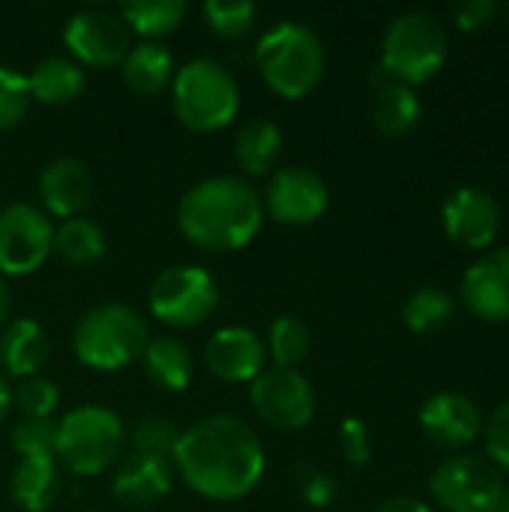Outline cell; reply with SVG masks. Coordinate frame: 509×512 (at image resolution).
I'll use <instances>...</instances> for the list:
<instances>
[{"mask_svg":"<svg viewBox=\"0 0 509 512\" xmlns=\"http://www.w3.org/2000/svg\"><path fill=\"white\" fill-rule=\"evenodd\" d=\"M171 462L195 495L219 504L252 495L267 468L261 438L234 414H213L180 432Z\"/></svg>","mask_w":509,"mask_h":512,"instance_id":"cell-1","label":"cell"},{"mask_svg":"<svg viewBox=\"0 0 509 512\" xmlns=\"http://www.w3.org/2000/svg\"><path fill=\"white\" fill-rule=\"evenodd\" d=\"M264 225V201L243 177H207L177 204L180 234L204 252L246 249Z\"/></svg>","mask_w":509,"mask_h":512,"instance_id":"cell-2","label":"cell"},{"mask_svg":"<svg viewBox=\"0 0 509 512\" xmlns=\"http://www.w3.org/2000/svg\"><path fill=\"white\" fill-rule=\"evenodd\" d=\"M255 63L264 84L276 96L297 102L321 84L327 51L312 27L300 21H279L258 39Z\"/></svg>","mask_w":509,"mask_h":512,"instance_id":"cell-3","label":"cell"},{"mask_svg":"<svg viewBox=\"0 0 509 512\" xmlns=\"http://www.w3.org/2000/svg\"><path fill=\"white\" fill-rule=\"evenodd\" d=\"M150 342L147 321L126 303H102L81 315L72 333V351L81 366L120 372L141 360Z\"/></svg>","mask_w":509,"mask_h":512,"instance_id":"cell-4","label":"cell"},{"mask_svg":"<svg viewBox=\"0 0 509 512\" xmlns=\"http://www.w3.org/2000/svg\"><path fill=\"white\" fill-rule=\"evenodd\" d=\"M171 102L177 120L189 132H219L240 114V87L234 75L210 57L183 63L171 81Z\"/></svg>","mask_w":509,"mask_h":512,"instance_id":"cell-5","label":"cell"},{"mask_svg":"<svg viewBox=\"0 0 509 512\" xmlns=\"http://www.w3.org/2000/svg\"><path fill=\"white\" fill-rule=\"evenodd\" d=\"M126 444V429L117 411L105 405H81L57 423L54 459L75 477H96L108 471Z\"/></svg>","mask_w":509,"mask_h":512,"instance_id":"cell-6","label":"cell"},{"mask_svg":"<svg viewBox=\"0 0 509 512\" xmlns=\"http://www.w3.org/2000/svg\"><path fill=\"white\" fill-rule=\"evenodd\" d=\"M450 51L444 24L423 9L402 12L390 21L381 42V66L399 84L417 87L441 72Z\"/></svg>","mask_w":509,"mask_h":512,"instance_id":"cell-7","label":"cell"},{"mask_svg":"<svg viewBox=\"0 0 509 512\" xmlns=\"http://www.w3.org/2000/svg\"><path fill=\"white\" fill-rule=\"evenodd\" d=\"M147 306L165 327L189 330L216 312L219 285L204 267H168L153 279Z\"/></svg>","mask_w":509,"mask_h":512,"instance_id":"cell-8","label":"cell"},{"mask_svg":"<svg viewBox=\"0 0 509 512\" xmlns=\"http://www.w3.org/2000/svg\"><path fill=\"white\" fill-rule=\"evenodd\" d=\"M249 402L255 414L279 432L306 429L318 411L315 390L300 369H264L249 384Z\"/></svg>","mask_w":509,"mask_h":512,"instance_id":"cell-9","label":"cell"},{"mask_svg":"<svg viewBox=\"0 0 509 512\" xmlns=\"http://www.w3.org/2000/svg\"><path fill=\"white\" fill-rule=\"evenodd\" d=\"M54 252V225L27 201L0 207V276H30Z\"/></svg>","mask_w":509,"mask_h":512,"instance_id":"cell-10","label":"cell"},{"mask_svg":"<svg viewBox=\"0 0 509 512\" xmlns=\"http://www.w3.org/2000/svg\"><path fill=\"white\" fill-rule=\"evenodd\" d=\"M504 489V474L486 456H450L429 480L432 498L447 512H486Z\"/></svg>","mask_w":509,"mask_h":512,"instance_id":"cell-11","label":"cell"},{"mask_svg":"<svg viewBox=\"0 0 509 512\" xmlns=\"http://www.w3.org/2000/svg\"><path fill=\"white\" fill-rule=\"evenodd\" d=\"M63 45L78 66L117 69L132 51V33L117 12L84 9L75 12L63 27Z\"/></svg>","mask_w":509,"mask_h":512,"instance_id":"cell-12","label":"cell"},{"mask_svg":"<svg viewBox=\"0 0 509 512\" xmlns=\"http://www.w3.org/2000/svg\"><path fill=\"white\" fill-rule=\"evenodd\" d=\"M264 213L282 225H312L330 207V189L321 174L306 165L279 168L264 192Z\"/></svg>","mask_w":509,"mask_h":512,"instance_id":"cell-13","label":"cell"},{"mask_svg":"<svg viewBox=\"0 0 509 512\" xmlns=\"http://www.w3.org/2000/svg\"><path fill=\"white\" fill-rule=\"evenodd\" d=\"M447 237L462 249H489L501 231V207L480 186H459L441 210Z\"/></svg>","mask_w":509,"mask_h":512,"instance_id":"cell-14","label":"cell"},{"mask_svg":"<svg viewBox=\"0 0 509 512\" xmlns=\"http://www.w3.org/2000/svg\"><path fill=\"white\" fill-rule=\"evenodd\" d=\"M420 429L441 450H465L483 435V414L462 393H435L420 408Z\"/></svg>","mask_w":509,"mask_h":512,"instance_id":"cell-15","label":"cell"},{"mask_svg":"<svg viewBox=\"0 0 509 512\" xmlns=\"http://www.w3.org/2000/svg\"><path fill=\"white\" fill-rule=\"evenodd\" d=\"M465 309L489 324L509 321V246H498L474 261L462 276Z\"/></svg>","mask_w":509,"mask_h":512,"instance_id":"cell-16","label":"cell"},{"mask_svg":"<svg viewBox=\"0 0 509 512\" xmlns=\"http://www.w3.org/2000/svg\"><path fill=\"white\" fill-rule=\"evenodd\" d=\"M207 369L225 384H252L267 369V345L249 327H222L204 348Z\"/></svg>","mask_w":509,"mask_h":512,"instance_id":"cell-17","label":"cell"},{"mask_svg":"<svg viewBox=\"0 0 509 512\" xmlns=\"http://www.w3.org/2000/svg\"><path fill=\"white\" fill-rule=\"evenodd\" d=\"M93 171L78 156H60L48 162L39 174V201L42 213L51 219H75L93 201Z\"/></svg>","mask_w":509,"mask_h":512,"instance_id":"cell-18","label":"cell"},{"mask_svg":"<svg viewBox=\"0 0 509 512\" xmlns=\"http://www.w3.org/2000/svg\"><path fill=\"white\" fill-rule=\"evenodd\" d=\"M111 492L129 510L153 507L156 501H162L171 492V462L132 453L120 465V471L111 483Z\"/></svg>","mask_w":509,"mask_h":512,"instance_id":"cell-19","label":"cell"},{"mask_svg":"<svg viewBox=\"0 0 509 512\" xmlns=\"http://www.w3.org/2000/svg\"><path fill=\"white\" fill-rule=\"evenodd\" d=\"M51 354V342L33 318H15L0 330V369L9 378H33Z\"/></svg>","mask_w":509,"mask_h":512,"instance_id":"cell-20","label":"cell"},{"mask_svg":"<svg viewBox=\"0 0 509 512\" xmlns=\"http://www.w3.org/2000/svg\"><path fill=\"white\" fill-rule=\"evenodd\" d=\"M60 465L54 456H18L9 495L24 512H48L60 495Z\"/></svg>","mask_w":509,"mask_h":512,"instance_id":"cell-21","label":"cell"},{"mask_svg":"<svg viewBox=\"0 0 509 512\" xmlns=\"http://www.w3.org/2000/svg\"><path fill=\"white\" fill-rule=\"evenodd\" d=\"M174 54L162 42H138L126 54L120 75L135 96H159L174 81Z\"/></svg>","mask_w":509,"mask_h":512,"instance_id":"cell-22","label":"cell"},{"mask_svg":"<svg viewBox=\"0 0 509 512\" xmlns=\"http://www.w3.org/2000/svg\"><path fill=\"white\" fill-rule=\"evenodd\" d=\"M141 363L147 378L165 393H183L195 375V360L177 336H150Z\"/></svg>","mask_w":509,"mask_h":512,"instance_id":"cell-23","label":"cell"},{"mask_svg":"<svg viewBox=\"0 0 509 512\" xmlns=\"http://www.w3.org/2000/svg\"><path fill=\"white\" fill-rule=\"evenodd\" d=\"M420 114H423L420 96L414 93V87L399 84V81L375 90L372 105H369L372 126L384 138H405L408 132H414V126L420 123Z\"/></svg>","mask_w":509,"mask_h":512,"instance_id":"cell-24","label":"cell"},{"mask_svg":"<svg viewBox=\"0 0 509 512\" xmlns=\"http://www.w3.org/2000/svg\"><path fill=\"white\" fill-rule=\"evenodd\" d=\"M30 96L42 105H69L84 93V69L72 57H45L30 75Z\"/></svg>","mask_w":509,"mask_h":512,"instance_id":"cell-25","label":"cell"},{"mask_svg":"<svg viewBox=\"0 0 509 512\" xmlns=\"http://www.w3.org/2000/svg\"><path fill=\"white\" fill-rule=\"evenodd\" d=\"M279 153H282V129L273 120L258 117V120H249L237 129L234 159L246 174L261 177V174L273 171Z\"/></svg>","mask_w":509,"mask_h":512,"instance_id":"cell-26","label":"cell"},{"mask_svg":"<svg viewBox=\"0 0 509 512\" xmlns=\"http://www.w3.org/2000/svg\"><path fill=\"white\" fill-rule=\"evenodd\" d=\"M123 24L132 36H141V42H159L162 36L174 33L183 18L189 15L186 0H135L123 3L120 12Z\"/></svg>","mask_w":509,"mask_h":512,"instance_id":"cell-27","label":"cell"},{"mask_svg":"<svg viewBox=\"0 0 509 512\" xmlns=\"http://www.w3.org/2000/svg\"><path fill=\"white\" fill-rule=\"evenodd\" d=\"M54 252L72 267H90L105 255V231L84 216L66 219L54 228Z\"/></svg>","mask_w":509,"mask_h":512,"instance_id":"cell-28","label":"cell"},{"mask_svg":"<svg viewBox=\"0 0 509 512\" xmlns=\"http://www.w3.org/2000/svg\"><path fill=\"white\" fill-rule=\"evenodd\" d=\"M453 315H456V300L435 285L417 288L402 306V321L417 336L438 333L441 327H447L453 321Z\"/></svg>","mask_w":509,"mask_h":512,"instance_id":"cell-29","label":"cell"},{"mask_svg":"<svg viewBox=\"0 0 509 512\" xmlns=\"http://www.w3.org/2000/svg\"><path fill=\"white\" fill-rule=\"evenodd\" d=\"M312 351V330L294 318V315H282L270 324L267 333V354L276 363V369H297Z\"/></svg>","mask_w":509,"mask_h":512,"instance_id":"cell-30","label":"cell"},{"mask_svg":"<svg viewBox=\"0 0 509 512\" xmlns=\"http://www.w3.org/2000/svg\"><path fill=\"white\" fill-rule=\"evenodd\" d=\"M207 27L222 39L246 36L258 21V6L252 0H207L201 6Z\"/></svg>","mask_w":509,"mask_h":512,"instance_id":"cell-31","label":"cell"},{"mask_svg":"<svg viewBox=\"0 0 509 512\" xmlns=\"http://www.w3.org/2000/svg\"><path fill=\"white\" fill-rule=\"evenodd\" d=\"M60 405V390L48 378H24L12 390V408L21 411V420H51Z\"/></svg>","mask_w":509,"mask_h":512,"instance_id":"cell-32","label":"cell"},{"mask_svg":"<svg viewBox=\"0 0 509 512\" xmlns=\"http://www.w3.org/2000/svg\"><path fill=\"white\" fill-rule=\"evenodd\" d=\"M30 84L27 75L12 69V66H0V132L15 129L27 111H30Z\"/></svg>","mask_w":509,"mask_h":512,"instance_id":"cell-33","label":"cell"},{"mask_svg":"<svg viewBox=\"0 0 509 512\" xmlns=\"http://www.w3.org/2000/svg\"><path fill=\"white\" fill-rule=\"evenodd\" d=\"M180 441V429L165 420V417H147L135 426L132 432V453L141 456H156V459H171Z\"/></svg>","mask_w":509,"mask_h":512,"instance_id":"cell-34","label":"cell"},{"mask_svg":"<svg viewBox=\"0 0 509 512\" xmlns=\"http://www.w3.org/2000/svg\"><path fill=\"white\" fill-rule=\"evenodd\" d=\"M54 420H21L12 429V450L18 456H54Z\"/></svg>","mask_w":509,"mask_h":512,"instance_id":"cell-35","label":"cell"},{"mask_svg":"<svg viewBox=\"0 0 509 512\" xmlns=\"http://www.w3.org/2000/svg\"><path fill=\"white\" fill-rule=\"evenodd\" d=\"M483 438H486V459L498 471H509V399L501 402L492 411V417L483 423Z\"/></svg>","mask_w":509,"mask_h":512,"instance_id":"cell-36","label":"cell"},{"mask_svg":"<svg viewBox=\"0 0 509 512\" xmlns=\"http://www.w3.org/2000/svg\"><path fill=\"white\" fill-rule=\"evenodd\" d=\"M339 444H342V456L351 468H366L372 459V435L369 426L360 417H348L339 426Z\"/></svg>","mask_w":509,"mask_h":512,"instance_id":"cell-37","label":"cell"},{"mask_svg":"<svg viewBox=\"0 0 509 512\" xmlns=\"http://www.w3.org/2000/svg\"><path fill=\"white\" fill-rule=\"evenodd\" d=\"M297 486H300V495L306 498L309 507L315 510H324L336 501L339 495V486L330 474H324L321 468L315 465H300L297 468Z\"/></svg>","mask_w":509,"mask_h":512,"instance_id":"cell-38","label":"cell"},{"mask_svg":"<svg viewBox=\"0 0 509 512\" xmlns=\"http://www.w3.org/2000/svg\"><path fill=\"white\" fill-rule=\"evenodd\" d=\"M501 6L495 0H462L453 6V18L459 24V30H483L486 24H492V18H498Z\"/></svg>","mask_w":509,"mask_h":512,"instance_id":"cell-39","label":"cell"},{"mask_svg":"<svg viewBox=\"0 0 509 512\" xmlns=\"http://www.w3.org/2000/svg\"><path fill=\"white\" fill-rule=\"evenodd\" d=\"M375 512H432V507H429V504H423V501H417V498L399 495V498L384 501V504H381Z\"/></svg>","mask_w":509,"mask_h":512,"instance_id":"cell-40","label":"cell"},{"mask_svg":"<svg viewBox=\"0 0 509 512\" xmlns=\"http://www.w3.org/2000/svg\"><path fill=\"white\" fill-rule=\"evenodd\" d=\"M9 411H12V387H9L6 378L0 375V426L6 423Z\"/></svg>","mask_w":509,"mask_h":512,"instance_id":"cell-41","label":"cell"},{"mask_svg":"<svg viewBox=\"0 0 509 512\" xmlns=\"http://www.w3.org/2000/svg\"><path fill=\"white\" fill-rule=\"evenodd\" d=\"M9 309H12V294H9V285H6V279L0 276V330L6 327Z\"/></svg>","mask_w":509,"mask_h":512,"instance_id":"cell-42","label":"cell"},{"mask_svg":"<svg viewBox=\"0 0 509 512\" xmlns=\"http://www.w3.org/2000/svg\"><path fill=\"white\" fill-rule=\"evenodd\" d=\"M486 512H509V489H504V492L498 495V501H495Z\"/></svg>","mask_w":509,"mask_h":512,"instance_id":"cell-43","label":"cell"},{"mask_svg":"<svg viewBox=\"0 0 509 512\" xmlns=\"http://www.w3.org/2000/svg\"><path fill=\"white\" fill-rule=\"evenodd\" d=\"M504 12H507V21H509V3H507V9H504Z\"/></svg>","mask_w":509,"mask_h":512,"instance_id":"cell-44","label":"cell"}]
</instances>
